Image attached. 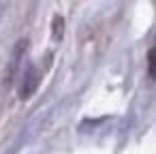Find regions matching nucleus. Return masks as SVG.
Returning a JSON list of instances; mask_svg holds the SVG:
<instances>
[{
  "instance_id": "obj_1",
  "label": "nucleus",
  "mask_w": 156,
  "mask_h": 154,
  "mask_svg": "<svg viewBox=\"0 0 156 154\" xmlns=\"http://www.w3.org/2000/svg\"><path fill=\"white\" fill-rule=\"evenodd\" d=\"M39 86V71L34 66H30L26 73H24V79H22V88H20V94L22 98H28Z\"/></svg>"
},
{
  "instance_id": "obj_2",
  "label": "nucleus",
  "mask_w": 156,
  "mask_h": 154,
  "mask_svg": "<svg viewBox=\"0 0 156 154\" xmlns=\"http://www.w3.org/2000/svg\"><path fill=\"white\" fill-rule=\"evenodd\" d=\"M147 73L152 79H156V45L147 52Z\"/></svg>"
}]
</instances>
